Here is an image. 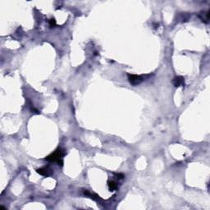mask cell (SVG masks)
Listing matches in <instances>:
<instances>
[{
  "instance_id": "3",
  "label": "cell",
  "mask_w": 210,
  "mask_h": 210,
  "mask_svg": "<svg viewBox=\"0 0 210 210\" xmlns=\"http://www.w3.org/2000/svg\"><path fill=\"white\" fill-rule=\"evenodd\" d=\"M36 172L41 176H44V177H49L53 173V170L48 166L43 167L36 169Z\"/></svg>"
},
{
  "instance_id": "7",
  "label": "cell",
  "mask_w": 210,
  "mask_h": 210,
  "mask_svg": "<svg viewBox=\"0 0 210 210\" xmlns=\"http://www.w3.org/2000/svg\"><path fill=\"white\" fill-rule=\"evenodd\" d=\"M116 175V177H117V178L118 179H123L124 178V175L122 173H117V174H115Z\"/></svg>"
},
{
  "instance_id": "1",
  "label": "cell",
  "mask_w": 210,
  "mask_h": 210,
  "mask_svg": "<svg viewBox=\"0 0 210 210\" xmlns=\"http://www.w3.org/2000/svg\"><path fill=\"white\" fill-rule=\"evenodd\" d=\"M65 155V150L58 148L53 153H52L51 154H49L45 158V160L50 162H57L60 166L63 165V157Z\"/></svg>"
},
{
  "instance_id": "5",
  "label": "cell",
  "mask_w": 210,
  "mask_h": 210,
  "mask_svg": "<svg viewBox=\"0 0 210 210\" xmlns=\"http://www.w3.org/2000/svg\"><path fill=\"white\" fill-rule=\"evenodd\" d=\"M108 189H109L110 191H115L118 189V183L115 181H113V180L108 181Z\"/></svg>"
},
{
  "instance_id": "4",
  "label": "cell",
  "mask_w": 210,
  "mask_h": 210,
  "mask_svg": "<svg viewBox=\"0 0 210 210\" xmlns=\"http://www.w3.org/2000/svg\"><path fill=\"white\" fill-rule=\"evenodd\" d=\"M172 83L175 87H179V86H183L185 85V79L184 77H182L181 76H176L174 78Z\"/></svg>"
},
{
  "instance_id": "6",
  "label": "cell",
  "mask_w": 210,
  "mask_h": 210,
  "mask_svg": "<svg viewBox=\"0 0 210 210\" xmlns=\"http://www.w3.org/2000/svg\"><path fill=\"white\" fill-rule=\"evenodd\" d=\"M56 20L54 18H52L49 20V26H51V27H54V26H56Z\"/></svg>"
},
{
  "instance_id": "2",
  "label": "cell",
  "mask_w": 210,
  "mask_h": 210,
  "mask_svg": "<svg viewBox=\"0 0 210 210\" xmlns=\"http://www.w3.org/2000/svg\"><path fill=\"white\" fill-rule=\"evenodd\" d=\"M128 76V81L131 83V85H140L141 82H143L144 80V77L146 76H140V75H135V74H127Z\"/></svg>"
}]
</instances>
